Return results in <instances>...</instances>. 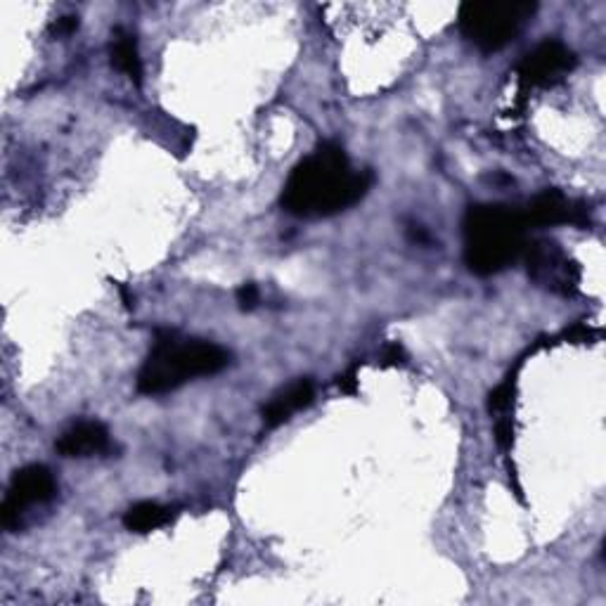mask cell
Wrapping results in <instances>:
<instances>
[{
  "label": "cell",
  "instance_id": "15",
  "mask_svg": "<svg viewBox=\"0 0 606 606\" xmlns=\"http://www.w3.org/2000/svg\"><path fill=\"white\" fill-rule=\"evenodd\" d=\"M237 303H240L242 311H254V308L259 306V287L251 285V282L242 285L237 289Z\"/></svg>",
  "mask_w": 606,
  "mask_h": 606
},
{
  "label": "cell",
  "instance_id": "3",
  "mask_svg": "<svg viewBox=\"0 0 606 606\" xmlns=\"http://www.w3.org/2000/svg\"><path fill=\"white\" fill-rule=\"evenodd\" d=\"M230 363L225 348L202 339H180L173 330H159L138 375V391L161 396L195 377H211Z\"/></svg>",
  "mask_w": 606,
  "mask_h": 606
},
{
  "label": "cell",
  "instance_id": "6",
  "mask_svg": "<svg viewBox=\"0 0 606 606\" xmlns=\"http://www.w3.org/2000/svg\"><path fill=\"white\" fill-rule=\"evenodd\" d=\"M528 277L547 292L569 296L578 289L580 268L554 242H528L524 249Z\"/></svg>",
  "mask_w": 606,
  "mask_h": 606
},
{
  "label": "cell",
  "instance_id": "1",
  "mask_svg": "<svg viewBox=\"0 0 606 606\" xmlns=\"http://www.w3.org/2000/svg\"><path fill=\"white\" fill-rule=\"evenodd\" d=\"M375 173H353L346 152L337 143H322L292 171L280 204L299 218L334 216L351 209L370 192Z\"/></svg>",
  "mask_w": 606,
  "mask_h": 606
},
{
  "label": "cell",
  "instance_id": "4",
  "mask_svg": "<svg viewBox=\"0 0 606 606\" xmlns=\"http://www.w3.org/2000/svg\"><path fill=\"white\" fill-rule=\"evenodd\" d=\"M535 3H467L460 8V31L483 53H495L514 41L533 17Z\"/></svg>",
  "mask_w": 606,
  "mask_h": 606
},
{
  "label": "cell",
  "instance_id": "13",
  "mask_svg": "<svg viewBox=\"0 0 606 606\" xmlns=\"http://www.w3.org/2000/svg\"><path fill=\"white\" fill-rule=\"evenodd\" d=\"M514 393H517V386H514L512 377H509L507 382H502L498 389L491 391V396H488V410H491V415H509V410H512L514 405Z\"/></svg>",
  "mask_w": 606,
  "mask_h": 606
},
{
  "label": "cell",
  "instance_id": "10",
  "mask_svg": "<svg viewBox=\"0 0 606 606\" xmlns=\"http://www.w3.org/2000/svg\"><path fill=\"white\" fill-rule=\"evenodd\" d=\"M315 398V384L311 379H296L294 384H289L285 391H280L277 396H273L266 408H263V422H266L268 429L280 427L292 419L296 412L308 408Z\"/></svg>",
  "mask_w": 606,
  "mask_h": 606
},
{
  "label": "cell",
  "instance_id": "12",
  "mask_svg": "<svg viewBox=\"0 0 606 606\" xmlns=\"http://www.w3.org/2000/svg\"><path fill=\"white\" fill-rule=\"evenodd\" d=\"M173 519H176V509L145 500L128 509L124 514V526L131 533H150L161 526H169Z\"/></svg>",
  "mask_w": 606,
  "mask_h": 606
},
{
  "label": "cell",
  "instance_id": "7",
  "mask_svg": "<svg viewBox=\"0 0 606 606\" xmlns=\"http://www.w3.org/2000/svg\"><path fill=\"white\" fill-rule=\"evenodd\" d=\"M573 67H576V55L564 43L545 41L521 62L519 79L528 88L552 86V83L564 79Z\"/></svg>",
  "mask_w": 606,
  "mask_h": 606
},
{
  "label": "cell",
  "instance_id": "9",
  "mask_svg": "<svg viewBox=\"0 0 606 606\" xmlns=\"http://www.w3.org/2000/svg\"><path fill=\"white\" fill-rule=\"evenodd\" d=\"M112 450V438L105 424L100 422H79L67 429L57 441V453L64 457H90L102 455Z\"/></svg>",
  "mask_w": 606,
  "mask_h": 606
},
{
  "label": "cell",
  "instance_id": "11",
  "mask_svg": "<svg viewBox=\"0 0 606 606\" xmlns=\"http://www.w3.org/2000/svg\"><path fill=\"white\" fill-rule=\"evenodd\" d=\"M109 55H112L114 67L119 69L121 74H126L135 86L143 83V62H140L138 43H135L133 34H128L124 29H114Z\"/></svg>",
  "mask_w": 606,
  "mask_h": 606
},
{
  "label": "cell",
  "instance_id": "14",
  "mask_svg": "<svg viewBox=\"0 0 606 606\" xmlns=\"http://www.w3.org/2000/svg\"><path fill=\"white\" fill-rule=\"evenodd\" d=\"M495 441L502 450H509L514 443V419L509 415H500L495 422Z\"/></svg>",
  "mask_w": 606,
  "mask_h": 606
},
{
  "label": "cell",
  "instance_id": "2",
  "mask_svg": "<svg viewBox=\"0 0 606 606\" xmlns=\"http://www.w3.org/2000/svg\"><path fill=\"white\" fill-rule=\"evenodd\" d=\"M524 214L505 204H476L464 216V263L474 275L500 273L524 256Z\"/></svg>",
  "mask_w": 606,
  "mask_h": 606
},
{
  "label": "cell",
  "instance_id": "20",
  "mask_svg": "<svg viewBox=\"0 0 606 606\" xmlns=\"http://www.w3.org/2000/svg\"><path fill=\"white\" fill-rule=\"evenodd\" d=\"M408 235H410V240H412V242H417V244H431L429 232L424 230V228H419V225H410Z\"/></svg>",
  "mask_w": 606,
  "mask_h": 606
},
{
  "label": "cell",
  "instance_id": "21",
  "mask_svg": "<svg viewBox=\"0 0 606 606\" xmlns=\"http://www.w3.org/2000/svg\"><path fill=\"white\" fill-rule=\"evenodd\" d=\"M119 292H121V299H124V306L128 308V311H131V308H133V299H131V294H128V287L126 285H119Z\"/></svg>",
  "mask_w": 606,
  "mask_h": 606
},
{
  "label": "cell",
  "instance_id": "18",
  "mask_svg": "<svg viewBox=\"0 0 606 606\" xmlns=\"http://www.w3.org/2000/svg\"><path fill=\"white\" fill-rule=\"evenodd\" d=\"M384 363L386 365H401L405 363V351L401 344H389L384 348Z\"/></svg>",
  "mask_w": 606,
  "mask_h": 606
},
{
  "label": "cell",
  "instance_id": "8",
  "mask_svg": "<svg viewBox=\"0 0 606 606\" xmlns=\"http://www.w3.org/2000/svg\"><path fill=\"white\" fill-rule=\"evenodd\" d=\"M524 214V221L528 228H547V225H562V223H573V225H588V209L583 204L571 202L564 192L559 190H545L528 204Z\"/></svg>",
  "mask_w": 606,
  "mask_h": 606
},
{
  "label": "cell",
  "instance_id": "17",
  "mask_svg": "<svg viewBox=\"0 0 606 606\" xmlns=\"http://www.w3.org/2000/svg\"><path fill=\"white\" fill-rule=\"evenodd\" d=\"M337 384H339L341 393H348V396H356V393H358V365L351 367V370H348L346 375H341Z\"/></svg>",
  "mask_w": 606,
  "mask_h": 606
},
{
  "label": "cell",
  "instance_id": "5",
  "mask_svg": "<svg viewBox=\"0 0 606 606\" xmlns=\"http://www.w3.org/2000/svg\"><path fill=\"white\" fill-rule=\"evenodd\" d=\"M55 493L57 483L48 467L29 464V467L19 469L12 476L8 495H5L3 505H0V524L8 528V531H17L22 526L27 509L34 505H45V502L55 498Z\"/></svg>",
  "mask_w": 606,
  "mask_h": 606
},
{
  "label": "cell",
  "instance_id": "16",
  "mask_svg": "<svg viewBox=\"0 0 606 606\" xmlns=\"http://www.w3.org/2000/svg\"><path fill=\"white\" fill-rule=\"evenodd\" d=\"M76 29H79V17H72V15L60 17V19H57V22L53 24V27H50V31H53V36H57V38L72 36Z\"/></svg>",
  "mask_w": 606,
  "mask_h": 606
},
{
  "label": "cell",
  "instance_id": "19",
  "mask_svg": "<svg viewBox=\"0 0 606 606\" xmlns=\"http://www.w3.org/2000/svg\"><path fill=\"white\" fill-rule=\"evenodd\" d=\"M592 337H595V332L585 325H576L571 332H566V339L576 341V344H585V341H590Z\"/></svg>",
  "mask_w": 606,
  "mask_h": 606
}]
</instances>
